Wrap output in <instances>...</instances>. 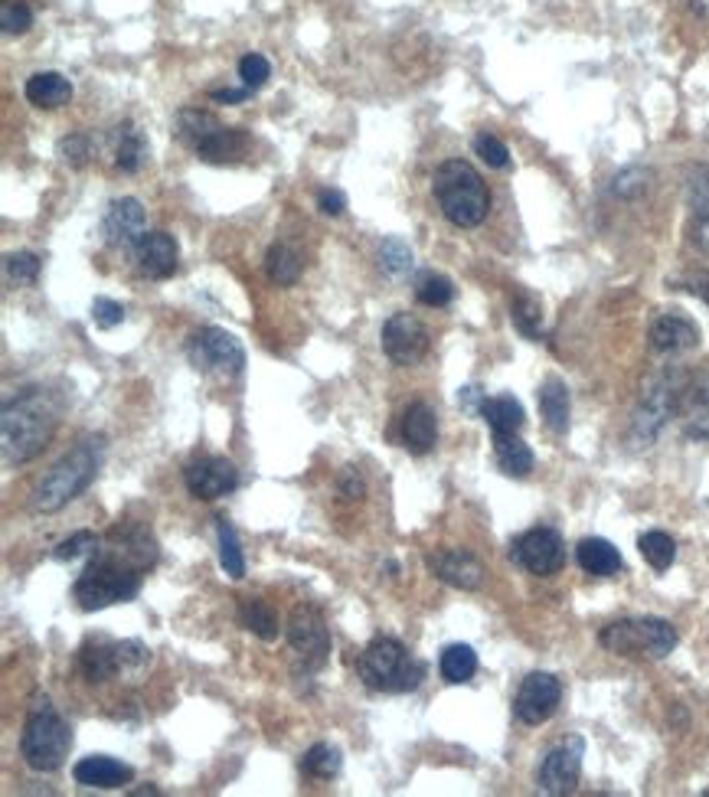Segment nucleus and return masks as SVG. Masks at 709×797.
I'll list each match as a JSON object with an SVG mask.
<instances>
[{"label": "nucleus", "mask_w": 709, "mask_h": 797, "mask_svg": "<svg viewBox=\"0 0 709 797\" xmlns=\"http://www.w3.org/2000/svg\"><path fill=\"white\" fill-rule=\"evenodd\" d=\"M158 546L148 529L119 526L109 536V546H99L85 572L72 585V598L82 612H102L121 602H131L141 592L144 572L154 566Z\"/></svg>", "instance_id": "obj_1"}, {"label": "nucleus", "mask_w": 709, "mask_h": 797, "mask_svg": "<svg viewBox=\"0 0 709 797\" xmlns=\"http://www.w3.org/2000/svg\"><path fill=\"white\" fill-rule=\"evenodd\" d=\"M62 418L60 393L47 386H27L13 398L3 402L0 415V442H3V464L20 467L40 455L50 438L57 435Z\"/></svg>", "instance_id": "obj_2"}, {"label": "nucleus", "mask_w": 709, "mask_h": 797, "mask_svg": "<svg viewBox=\"0 0 709 797\" xmlns=\"http://www.w3.org/2000/svg\"><path fill=\"white\" fill-rule=\"evenodd\" d=\"M105 455V438H82L69 455H62L50 474L33 491V511L57 513L69 501H75L99 474Z\"/></svg>", "instance_id": "obj_3"}, {"label": "nucleus", "mask_w": 709, "mask_h": 797, "mask_svg": "<svg viewBox=\"0 0 709 797\" xmlns=\"http://www.w3.org/2000/svg\"><path fill=\"white\" fill-rule=\"evenodd\" d=\"M435 200L445 213V220L458 229L480 226L490 213V193L480 173L468 161H445L435 180H432Z\"/></svg>", "instance_id": "obj_4"}, {"label": "nucleus", "mask_w": 709, "mask_h": 797, "mask_svg": "<svg viewBox=\"0 0 709 797\" xmlns=\"http://www.w3.org/2000/svg\"><path fill=\"white\" fill-rule=\"evenodd\" d=\"M356 674L376 693H413L425 680V664L406 650L403 640L373 637L356 660Z\"/></svg>", "instance_id": "obj_5"}, {"label": "nucleus", "mask_w": 709, "mask_h": 797, "mask_svg": "<svg viewBox=\"0 0 709 797\" xmlns=\"http://www.w3.org/2000/svg\"><path fill=\"white\" fill-rule=\"evenodd\" d=\"M69 745H72L69 723L57 713L50 696H37L30 713H27L23 736H20L23 761L33 771H57V768H62V761L69 758Z\"/></svg>", "instance_id": "obj_6"}, {"label": "nucleus", "mask_w": 709, "mask_h": 797, "mask_svg": "<svg viewBox=\"0 0 709 797\" xmlns=\"http://www.w3.org/2000/svg\"><path fill=\"white\" fill-rule=\"evenodd\" d=\"M148 667L151 650L141 640H112L105 634H92L79 647V670L89 684L138 680Z\"/></svg>", "instance_id": "obj_7"}, {"label": "nucleus", "mask_w": 709, "mask_h": 797, "mask_svg": "<svg viewBox=\"0 0 709 797\" xmlns=\"http://www.w3.org/2000/svg\"><path fill=\"white\" fill-rule=\"evenodd\" d=\"M178 138L206 164H233L249 148L242 128H230L216 114L200 109H183L178 114Z\"/></svg>", "instance_id": "obj_8"}, {"label": "nucleus", "mask_w": 709, "mask_h": 797, "mask_svg": "<svg viewBox=\"0 0 709 797\" xmlns=\"http://www.w3.org/2000/svg\"><path fill=\"white\" fill-rule=\"evenodd\" d=\"M598 644L621 657H650L660 660L677 647V627L664 618H625L601 627Z\"/></svg>", "instance_id": "obj_9"}, {"label": "nucleus", "mask_w": 709, "mask_h": 797, "mask_svg": "<svg viewBox=\"0 0 709 797\" xmlns=\"http://www.w3.org/2000/svg\"><path fill=\"white\" fill-rule=\"evenodd\" d=\"M690 396V383L680 370H664L650 380L641 393V405L635 412V425H631V435L635 442L648 445L657 438V432L667 425V418H673L683 402Z\"/></svg>", "instance_id": "obj_10"}, {"label": "nucleus", "mask_w": 709, "mask_h": 797, "mask_svg": "<svg viewBox=\"0 0 709 797\" xmlns=\"http://www.w3.org/2000/svg\"><path fill=\"white\" fill-rule=\"evenodd\" d=\"M186 360L200 373H213V376H239L245 370L242 343L223 327H200L186 341Z\"/></svg>", "instance_id": "obj_11"}, {"label": "nucleus", "mask_w": 709, "mask_h": 797, "mask_svg": "<svg viewBox=\"0 0 709 797\" xmlns=\"http://www.w3.org/2000/svg\"><path fill=\"white\" fill-rule=\"evenodd\" d=\"M288 644L301 657L304 670H321L331 657V627L317 608H295L288 622Z\"/></svg>", "instance_id": "obj_12"}, {"label": "nucleus", "mask_w": 709, "mask_h": 797, "mask_svg": "<svg viewBox=\"0 0 709 797\" xmlns=\"http://www.w3.org/2000/svg\"><path fill=\"white\" fill-rule=\"evenodd\" d=\"M510 559L530 575H556L566 566V543L556 529L536 526L514 543Z\"/></svg>", "instance_id": "obj_13"}, {"label": "nucleus", "mask_w": 709, "mask_h": 797, "mask_svg": "<svg viewBox=\"0 0 709 797\" xmlns=\"http://www.w3.org/2000/svg\"><path fill=\"white\" fill-rule=\"evenodd\" d=\"M583 751H586V741L566 739L563 745H556L553 751H546L539 771H536V785L543 795H569L576 791L579 785V775H583Z\"/></svg>", "instance_id": "obj_14"}, {"label": "nucleus", "mask_w": 709, "mask_h": 797, "mask_svg": "<svg viewBox=\"0 0 709 797\" xmlns=\"http://www.w3.org/2000/svg\"><path fill=\"white\" fill-rule=\"evenodd\" d=\"M183 484L196 501H220L226 494H233L239 487V471L230 457L210 455L186 464L183 471Z\"/></svg>", "instance_id": "obj_15"}, {"label": "nucleus", "mask_w": 709, "mask_h": 797, "mask_svg": "<svg viewBox=\"0 0 709 797\" xmlns=\"http://www.w3.org/2000/svg\"><path fill=\"white\" fill-rule=\"evenodd\" d=\"M428 331L415 314H393L383 324V353L396 363V366H413L425 353H428Z\"/></svg>", "instance_id": "obj_16"}, {"label": "nucleus", "mask_w": 709, "mask_h": 797, "mask_svg": "<svg viewBox=\"0 0 709 797\" xmlns=\"http://www.w3.org/2000/svg\"><path fill=\"white\" fill-rule=\"evenodd\" d=\"M559 703H563V684L553 674H530L517 689L514 713L527 726H543L546 719H553Z\"/></svg>", "instance_id": "obj_17"}, {"label": "nucleus", "mask_w": 709, "mask_h": 797, "mask_svg": "<svg viewBox=\"0 0 709 797\" xmlns=\"http://www.w3.org/2000/svg\"><path fill=\"white\" fill-rule=\"evenodd\" d=\"M144 232H148L144 229V206L134 196H121V200L109 203V210L102 216V239L112 249L134 252V245L141 242Z\"/></svg>", "instance_id": "obj_18"}, {"label": "nucleus", "mask_w": 709, "mask_h": 797, "mask_svg": "<svg viewBox=\"0 0 709 797\" xmlns=\"http://www.w3.org/2000/svg\"><path fill=\"white\" fill-rule=\"evenodd\" d=\"M178 239L164 229H154V232H144L141 242L134 245V265L144 279H154V282H164L178 272Z\"/></svg>", "instance_id": "obj_19"}, {"label": "nucleus", "mask_w": 709, "mask_h": 797, "mask_svg": "<svg viewBox=\"0 0 709 797\" xmlns=\"http://www.w3.org/2000/svg\"><path fill=\"white\" fill-rule=\"evenodd\" d=\"M425 566L435 578H442L455 588H465V592L480 588V582H484V566L468 549H435L425 556Z\"/></svg>", "instance_id": "obj_20"}, {"label": "nucleus", "mask_w": 709, "mask_h": 797, "mask_svg": "<svg viewBox=\"0 0 709 797\" xmlns=\"http://www.w3.org/2000/svg\"><path fill=\"white\" fill-rule=\"evenodd\" d=\"M650 346L664 356L673 353H687L693 346H700V327L683 314V311H664L654 324H650Z\"/></svg>", "instance_id": "obj_21"}, {"label": "nucleus", "mask_w": 709, "mask_h": 797, "mask_svg": "<svg viewBox=\"0 0 709 797\" xmlns=\"http://www.w3.org/2000/svg\"><path fill=\"white\" fill-rule=\"evenodd\" d=\"M72 778H75V785H82V788L115 791V788L131 785L134 768L124 765V761H119V758H112V755H89V758L75 761Z\"/></svg>", "instance_id": "obj_22"}, {"label": "nucleus", "mask_w": 709, "mask_h": 797, "mask_svg": "<svg viewBox=\"0 0 709 797\" xmlns=\"http://www.w3.org/2000/svg\"><path fill=\"white\" fill-rule=\"evenodd\" d=\"M438 442V418L428 402H413L403 415V445L413 455H428Z\"/></svg>", "instance_id": "obj_23"}, {"label": "nucleus", "mask_w": 709, "mask_h": 797, "mask_svg": "<svg viewBox=\"0 0 709 797\" xmlns=\"http://www.w3.org/2000/svg\"><path fill=\"white\" fill-rule=\"evenodd\" d=\"M477 412H480V418L487 422V428H490L494 438H497V435H517V432L524 428V422H527L524 405L514 396H484L480 398V405H477Z\"/></svg>", "instance_id": "obj_24"}, {"label": "nucleus", "mask_w": 709, "mask_h": 797, "mask_svg": "<svg viewBox=\"0 0 709 797\" xmlns=\"http://www.w3.org/2000/svg\"><path fill=\"white\" fill-rule=\"evenodd\" d=\"M23 92H27L30 105L47 109V112L62 109V105L72 102V82L62 72H37V75H30Z\"/></svg>", "instance_id": "obj_25"}, {"label": "nucleus", "mask_w": 709, "mask_h": 797, "mask_svg": "<svg viewBox=\"0 0 709 797\" xmlns=\"http://www.w3.org/2000/svg\"><path fill=\"white\" fill-rule=\"evenodd\" d=\"M576 559H579V566L583 572H589L595 578H608V575H618L621 572V553L608 543V539H598V536H589V539H583L579 543V549H576Z\"/></svg>", "instance_id": "obj_26"}, {"label": "nucleus", "mask_w": 709, "mask_h": 797, "mask_svg": "<svg viewBox=\"0 0 709 797\" xmlns=\"http://www.w3.org/2000/svg\"><path fill=\"white\" fill-rule=\"evenodd\" d=\"M148 161V141L134 121H121L115 128V168L121 173H138Z\"/></svg>", "instance_id": "obj_27"}, {"label": "nucleus", "mask_w": 709, "mask_h": 797, "mask_svg": "<svg viewBox=\"0 0 709 797\" xmlns=\"http://www.w3.org/2000/svg\"><path fill=\"white\" fill-rule=\"evenodd\" d=\"M539 412H543V422L556 435H566V428H569V390H566L563 380H546L539 386Z\"/></svg>", "instance_id": "obj_28"}, {"label": "nucleus", "mask_w": 709, "mask_h": 797, "mask_svg": "<svg viewBox=\"0 0 709 797\" xmlns=\"http://www.w3.org/2000/svg\"><path fill=\"white\" fill-rule=\"evenodd\" d=\"M494 455H497V467L507 477H527L533 471L530 445L520 435H497L494 438Z\"/></svg>", "instance_id": "obj_29"}, {"label": "nucleus", "mask_w": 709, "mask_h": 797, "mask_svg": "<svg viewBox=\"0 0 709 797\" xmlns=\"http://www.w3.org/2000/svg\"><path fill=\"white\" fill-rule=\"evenodd\" d=\"M690 216H693V242L709 252V168L690 176Z\"/></svg>", "instance_id": "obj_30"}, {"label": "nucleus", "mask_w": 709, "mask_h": 797, "mask_svg": "<svg viewBox=\"0 0 709 797\" xmlns=\"http://www.w3.org/2000/svg\"><path fill=\"white\" fill-rule=\"evenodd\" d=\"M341 768H344V755H341V748L331 745V741H317V745H311V748L301 755V771H304L307 778L331 781V778L341 775Z\"/></svg>", "instance_id": "obj_31"}, {"label": "nucleus", "mask_w": 709, "mask_h": 797, "mask_svg": "<svg viewBox=\"0 0 709 797\" xmlns=\"http://www.w3.org/2000/svg\"><path fill=\"white\" fill-rule=\"evenodd\" d=\"M683 432L697 442H709V376L683 402Z\"/></svg>", "instance_id": "obj_32"}, {"label": "nucleus", "mask_w": 709, "mask_h": 797, "mask_svg": "<svg viewBox=\"0 0 709 797\" xmlns=\"http://www.w3.org/2000/svg\"><path fill=\"white\" fill-rule=\"evenodd\" d=\"M438 670H442L445 684H468L474 674H477V654H474V647H468V644H452V647H445L442 657H438Z\"/></svg>", "instance_id": "obj_33"}, {"label": "nucleus", "mask_w": 709, "mask_h": 797, "mask_svg": "<svg viewBox=\"0 0 709 797\" xmlns=\"http://www.w3.org/2000/svg\"><path fill=\"white\" fill-rule=\"evenodd\" d=\"M239 625L252 630L262 640H275L278 637V615L262 602V598H242L239 602Z\"/></svg>", "instance_id": "obj_34"}, {"label": "nucleus", "mask_w": 709, "mask_h": 797, "mask_svg": "<svg viewBox=\"0 0 709 797\" xmlns=\"http://www.w3.org/2000/svg\"><path fill=\"white\" fill-rule=\"evenodd\" d=\"M265 272L269 279L278 287H292L301 279V255H297L292 245L285 242H275L265 255Z\"/></svg>", "instance_id": "obj_35"}, {"label": "nucleus", "mask_w": 709, "mask_h": 797, "mask_svg": "<svg viewBox=\"0 0 709 797\" xmlns=\"http://www.w3.org/2000/svg\"><path fill=\"white\" fill-rule=\"evenodd\" d=\"M510 317H514V324H517V331H520L524 337H530V341H539V337H543V304H539L536 294L520 287V291L514 294Z\"/></svg>", "instance_id": "obj_36"}, {"label": "nucleus", "mask_w": 709, "mask_h": 797, "mask_svg": "<svg viewBox=\"0 0 709 797\" xmlns=\"http://www.w3.org/2000/svg\"><path fill=\"white\" fill-rule=\"evenodd\" d=\"M216 539H220V566L230 578H242L245 575V556H242V546H239L236 529L226 516L216 519Z\"/></svg>", "instance_id": "obj_37"}, {"label": "nucleus", "mask_w": 709, "mask_h": 797, "mask_svg": "<svg viewBox=\"0 0 709 797\" xmlns=\"http://www.w3.org/2000/svg\"><path fill=\"white\" fill-rule=\"evenodd\" d=\"M413 265H415V255L406 239H399V235L383 239V245H379V269H383L386 275L403 279V275L413 272Z\"/></svg>", "instance_id": "obj_38"}, {"label": "nucleus", "mask_w": 709, "mask_h": 797, "mask_svg": "<svg viewBox=\"0 0 709 797\" xmlns=\"http://www.w3.org/2000/svg\"><path fill=\"white\" fill-rule=\"evenodd\" d=\"M638 549H641V556L648 559L650 569L657 572H667L673 566V559H677V543H673L667 533H660V529L645 533V536L638 539Z\"/></svg>", "instance_id": "obj_39"}, {"label": "nucleus", "mask_w": 709, "mask_h": 797, "mask_svg": "<svg viewBox=\"0 0 709 797\" xmlns=\"http://www.w3.org/2000/svg\"><path fill=\"white\" fill-rule=\"evenodd\" d=\"M415 297H418L425 307H448L452 297H455V285H452L445 275L425 272V275L415 282Z\"/></svg>", "instance_id": "obj_40"}, {"label": "nucleus", "mask_w": 709, "mask_h": 797, "mask_svg": "<svg viewBox=\"0 0 709 797\" xmlns=\"http://www.w3.org/2000/svg\"><path fill=\"white\" fill-rule=\"evenodd\" d=\"M650 180L654 176L645 168H628V171H621L611 180V193L621 196V200H638V196H645L650 190Z\"/></svg>", "instance_id": "obj_41"}, {"label": "nucleus", "mask_w": 709, "mask_h": 797, "mask_svg": "<svg viewBox=\"0 0 709 797\" xmlns=\"http://www.w3.org/2000/svg\"><path fill=\"white\" fill-rule=\"evenodd\" d=\"M474 154H477L487 168H494V171H504V168L510 164V151H507V144H504L500 138L487 134V131L474 138Z\"/></svg>", "instance_id": "obj_42"}, {"label": "nucleus", "mask_w": 709, "mask_h": 797, "mask_svg": "<svg viewBox=\"0 0 709 797\" xmlns=\"http://www.w3.org/2000/svg\"><path fill=\"white\" fill-rule=\"evenodd\" d=\"M95 549H99V536L89 533V529H79V533H72L69 539H62L60 546L53 549V559L57 563H72V559H79L85 553H95Z\"/></svg>", "instance_id": "obj_43"}, {"label": "nucleus", "mask_w": 709, "mask_h": 797, "mask_svg": "<svg viewBox=\"0 0 709 797\" xmlns=\"http://www.w3.org/2000/svg\"><path fill=\"white\" fill-rule=\"evenodd\" d=\"M269 75H272V65H269V59L262 57V53H245V57L239 59V79H242L245 89L259 92L269 82Z\"/></svg>", "instance_id": "obj_44"}, {"label": "nucleus", "mask_w": 709, "mask_h": 797, "mask_svg": "<svg viewBox=\"0 0 709 797\" xmlns=\"http://www.w3.org/2000/svg\"><path fill=\"white\" fill-rule=\"evenodd\" d=\"M7 275L17 285H37L40 279V259L33 252H13L7 255Z\"/></svg>", "instance_id": "obj_45"}, {"label": "nucleus", "mask_w": 709, "mask_h": 797, "mask_svg": "<svg viewBox=\"0 0 709 797\" xmlns=\"http://www.w3.org/2000/svg\"><path fill=\"white\" fill-rule=\"evenodd\" d=\"M0 27H3V33H27L33 27V10L23 0H3Z\"/></svg>", "instance_id": "obj_46"}, {"label": "nucleus", "mask_w": 709, "mask_h": 797, "mask_svg": "<svg viewBox=\"0 0 709 797\" xmlns=\"http://www.w3.org/2000/svg\"><path fill=\"white\" fill-rule=\"evenodd\" d=\"M57 154H60L62 164H69V168H82L89 158H92V141H89V134H65L60 144H57Z\"/></svg>", "instance_id": "obj_47"}, {"label": "nucleus", "mask_w": 709, "mask_h": 797, "mask_svg": "<svg viewBox=\"0 0 709 797\" xmlns=\"http://www.w3.org/2000/svg\"><path fill=\"white\" fill-rule=\"evenodd\" d=\"M121 321H124V307L119 301H112V297H95L92 301V324L99 331H112V327H119Z\"/></svg>", "instance_id": "obj_48"}, {"label": "nucleus", "mask_w": 709, "mask_h": 797, "mask_svg": "<svg viewBox=\"0 0 709 797\" xmlns=\"http://www.w3.org/2000/svg\"><path fill=\"white\" fill-rule=\"evenodd\" d=\"M317 206H321L324 216H341L347 210V196L341 190H321L317 193Z\"/></svg>", "instance_id": "obj_49"}, {"label": "nucleus", "mask_w": 709, "mask_h": 797, "mask_svg": "<svg viewBox=\"0 0 709 797\" xmlns=\"http://www.w3.org/2000/svg\"><path fill=\"white\" fill-rule=\"evenodd\" d=\"M341 497L344 501H359L363 497V477L356 474L354 467H347L344 477H341Z\"/></svg>", "instance_id": "obj_50"}, {"label": "nucleus", "mask_w": 709, "mask_h": 797, "mask_svg": "<svg viewBox=\"0 0 709 797\" xmlns=\"http://www.w3.org/2000/svg\"><path fill=\"white\" fill-rule=\"evenodd\" d=\"M249 95H252V89H245V85H242V89H230V85H226V89H213V92H210L213 102H226V105H239V102H245Z\"/></svg>", "instance_id": "obj_51"}, {"label": "nucleus", "mask_w": 709, "mask_h": 797, "mask_svg": "<svg viewBox=\"0 0 709 797\" xmlns=\"http://www.w3.org/2000/svg\"><path fill=\"white\" fill-rule=\"evenodd\" d=\"M687 291H693L700 301H707L709 304V272L707 275H693V279L687 282Z\"/></svg>", "instance_id": "obj_52"}]
</instances>
